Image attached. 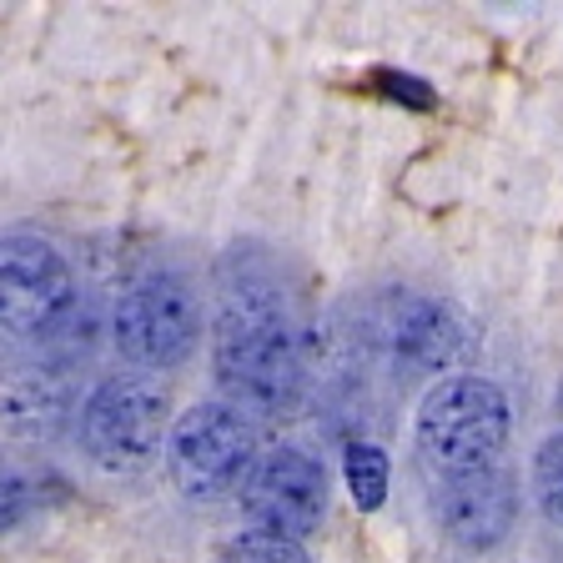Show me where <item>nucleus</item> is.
<instances>
[{
    "mask_svg": "<svg viewBox=\"0 0 563 563\" xmlns=\"http://www.w3.org/2000/svg\"><path fill=\"white\" fill-rule=\"evenodd\" d=\"M211 363H217V383L236 412L246 408L262 418H282L302 402V332L277 287L252 277L227 287L217 332H211Z\"/></svg>",
    "mask_w": 563,
    "mask_h": 563,
    "instance_id": "obj_1",
    "label": "nucleus"
},
{
    "mask_svg": "<svg viewBox=\"0 0 563 563\" xmlns=\"http://www.w3.org/2000/svg\"><path fill=\"white\" fill-rule=\"evenodd\" d=\"M514 408L508 393L488 377H448L418 408V453L443 478L488 473L508 448Z\"/></svg>",
    "mask_w": 563,
    "mask_h": 563,
    "instance_id": "obj_2",
    "label": "nucleus"
},
{
    "mask_svg": "<svg viewBox=\"0 0 563 563\" xmlns=\"http://www.w3.org/2000/svg\"><path fill=\"white\" fill-rule=\"evenodd\" d=\"M172 402L152 377H106L81 402V443L96 468L146 473L166 453Z\"/></svg>",
    "mask_w": 563,
    "mask_h": 563,
    "instance_id": "obj_3",
    "label": "nucleus"
},
{
    "mask_svg": "<svg viewBox=\"0 0 563 563\" xmlns=\"http://www.w3.org/2000/svg\"><path fill=\"white\" fill-rule=\"evenodd\" d=\"M166 468H172L176 488L197 504L227 498L257 468V433L232 402H197L172 422Z\"/></svg>",
    "mask_w": 563,
    "mask_h": 563,
    "instance_id": "obj_4",
    "label": "nucleus"
},
{
    "mask_svg": "<svg viewBox=\"0 0 563 563\" xmlns=\"http://www.w3.org/2000/svg\"><path fill=\"white\" fill-rule=\"evenodd\" d=\"M76 312L70 267L41 236H0V338L51 342Z\"/></svg>",
    "mask_w": 563,
    "mask_h": 563,
    "instance_id": "obj_5",
    "label": "nucleus"
},
{
    "mask_svg": "<svg viewBox=\"0 0 563 563\" xmlns=\"http://www.w3.org/2000/svg\"><path fill=\"white\" fill-rule=\"evenodd\" d=\"M111 338H117L121 357L141 367L187 363L201 342L197 292L172 272H152V277L131 282L111 312Z\"/></svg>",
    "mask_w": 563,
    "mask_h": 563,
    "instance_id": "obj_6",
    "label": "nucleus"
},
{
    "mask_svg": "<svg viewBox=\"0 0 563 563\" xmlns=\"http://www.w3.org/2000/svg\"><path fill=\"white\" fill-rule=\"evenodd\" d=\"M242 508L262 533L302 543L328 518V468L307 448H272L242 483Z\"/></svg>",
    "mask_w": 563,
    "mask_h": 563,
    "instance_id": "obj_7",
    "label": "nucleus"
},
{
    "mask_svg": "<svg viewBox=\"0 0 563 563\" xmlns=\"http://www.w3.org/2000/svg\"><path fill=\"white\" fill-rule=\"evenodd\" d=\"M377 342L408 373H453L473 357V322L443 297L387 292L377 302Z\"/></svg>",
    "mask_w": 563,
    "mask_h": 563,
    "instance_id": "obj_8",
    "label": "nucleus"
},
{
    "mask_svg": "<svg viewBox=\"0 0 563 563\" xmlns=\"http://www.w3.org/2000/svg\"><path fill=\"white\" fill-rule=\"evenodd\" d=\"M433 518L457 549L488 553L514 533L518 518V488L508 468L488 473H463V478H443L433 493Z\"/></svg>",
    "mask_w": 563,
    "mask_h": 563,
    "instance_id": "obj_9",
    "label": "nucleus"
},
{
    "mask_svg": "<svg viewBox=\"0 0 563 563\" xmlns=\"http://www.w3.org/2000/svg\"><path fill=\"white\" fill-rule=\"evenodd\" d=\"M70 402L76 393H70L66 363H21L0 377V418L25 438H51L56 428H66Z\"/></svg>",
    "mask_w": 563,
    "mask_h": 563,
    "instance_id": "obj_10",
    "label": "nucleus"
},
{
    "mask_svg": "<svg viewBox=\"0 0 563 563\" xmlns=\"http://www.w3.org/2000/svg\"><path fill=\"white\" fill-rule=\"evenodd\" d=\"M342 468H347L352 504L363 508V514L383 508V498H387V453H383V448H377V443H352Z\"/></svg>",
    "mask_w": 563,
    "mask_h": 563,
    "instance_id": "obj_11",
    "label": "nucleus"
},
{
    "mask_svg": "<svg viewBox=\"0 0 563 563\" xmlns=\"http://www.w3.org/2000/svg\"><path fill=\"white\" fill-rule=\"evenodd\" d=\"M222 563H312V559H307L302 543L277 539V533H262V528H252V533H236V539L227 543V549H222Z\"/></svg>",
    "mask_w": 563,
    "mask_h": 563,
    "instance_id": "obj_12",
    "label": "nucleus"
},
{
    "mask_svg": "<svg viewBox=\"0 0 563 563\" xmlns=\"http://www.w3.org/2000/svg\"><path fill=\"white\" fill-rule=\"evenodd\" d=\"M533 493H539V508L549 514V523L563 528V433L543 438L539 457H533Z\"/></svg>",
    "mask_w": 563,
    "mask_h": 563,
    "instance_id": "obj_13",
    "label": "nucleus"
},
{
    "mask_svg": "<svg viewBox=\"0 0 563 563\" xmlns=\"http://www.w3.org/2000/svg\"><path fill=\"white\" fill-rule=\"evenodd\" d=\"M25 508H31V488H25L21 473L0 457V533H11V528L25 518Z\"/></svg>",
    "mask_w": 563,
    "mask_h": 563,
    "instance_id": "obj_14",
    "label": "nucleus"
}]
</instances>
